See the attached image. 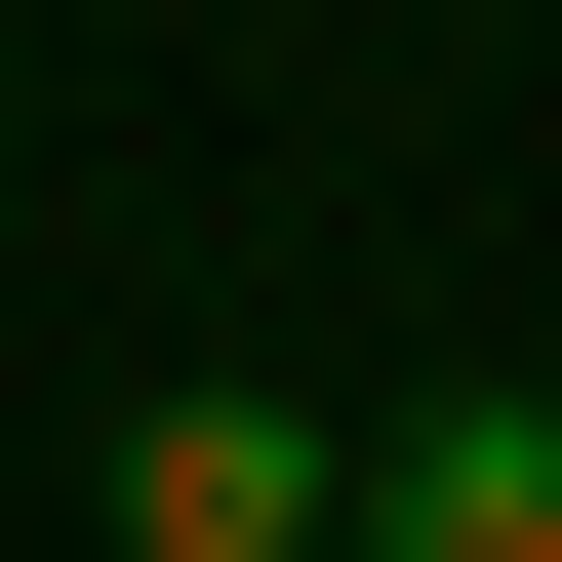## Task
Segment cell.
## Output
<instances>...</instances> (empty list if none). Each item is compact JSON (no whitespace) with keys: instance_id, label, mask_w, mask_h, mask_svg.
Returning a JSON list of instances; mask_svg holds the SVG:
<instances>
[{"instance_id":"cell-2","label":"cell","mask_w":562,"mask_h":562,"mask_svg":"<svg viewBox=\"0 0 562 562\" xmlns=\"http://www.w3.org/2000/svg\"><path fill=\"white\" fill-rule=\"evenodd\" d=\"M362 562H562V402H522V362L362 402Z\"/></svg>"},{"instance_id":"cell-1","label":"cell","mask_w":562,"mask_h":562,"mask_svg":"<svg viewBox=\"0 0 562 562\" xmlns=\"http://www.w3.org/2000/svg\"><path fill=\"white\" fill-rule=\"evenodd\" d=\"M81 522H121V562H362V442H281L241 362H161V402L81 442Z\"/></svg>"}]
</instances>
